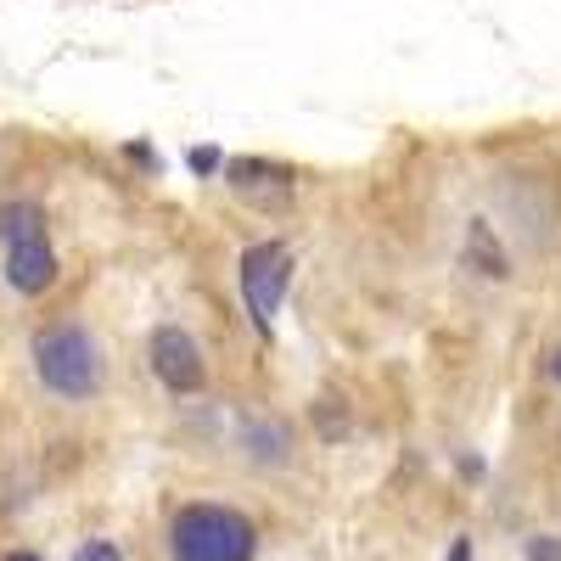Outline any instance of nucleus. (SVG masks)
Listing matches in <instances>:
<instances>
[{
  "label": "nucleus",
  "instance_id": "nucleus-1",
  "mask_svg": "<svg viewBox=\"0 0 561 561\" xmlns=\"http://www.w3.org/2000/svg\"><path fill=\"white\" fill-rule=\"evenodd\" d=\"M34 377L51 393H62V399H90L102 388L107 365H102L96 337L68 320V325H45V332H34Z\"/></svg>",
  "mask_w": 561,
  "mask_h": 561
},
{
  "label": "nucleus",
  "instance_id": "nucleus-2",
  "mask_svg": "<svg viewBox=\"0 0 561 561\" xmlns=\"http://www.w3.org/2000/svg\"><path fill=\"white\" fill-rule=\"evenodd\" d=\"M174 561H253L259 534L230 505H185L169 528Z\"/></svg>",
  "mask_w": 561,
  "mask_h": 561
},
{
  "label": "nucleus",
  "instance_id": "nucleus-3",
  "mask_svg": "<svg viewBox=\"0 0 561 561\" xmlns=\"http://www.w3.org/2000/svg\"><path fill=\"white\" fill-rule=\"evenodd\" d=\"M287 280H293L287 242H253L242 253V298H248V314H253L259 332H270L280 298H287Z\"/></svg>",
  "mask_w": 561,
  "mask_h": 561
},
{
  "label": "nucleus",
  "instance_id": "nucleus-4",
  "mask_svg": "<svg viewBox=\"0 0 561 561\" xmlns=\"http://www.w3.org/2000/svg\"><path fill=\"white\" fill-rule=\"evenodd\" d=\"M152 370L169 393H203V382H208L203 348H197L192 332H180V325H158L152 332Z\"/></svg>",
  "mask_w": 561,
  "mask_h": 561
},
{
  "label": "nucleus",
  "instance_id": "nucleus-5",
  "mask_svg": "<svg viewBox=\"0 0 561 561\" xmlns=\"http://www.w3.org/2000/svg\"><path fill=\"white\" fill-rule=\"evenodd\" d=\"M7 280L23 293V298H39L45 287L57 280V253L51 242H23V248H7Z\"/></svg>",
  "mask_w": 561,
  "mask_h": 561
},
{
  "label": "nucleus",
  "instance_id": "nucleus-6",
  "mask_svg": "<svg viewBox=\"0 0 561 561\" xmlns=\"http://www.w3.org/2000/svg\"><path fill=\"white\" fill-rule=\"evenodd\" d=\"M0 242H7V248L45 242V208L39 203H7V208H0Z\"/></svg>",
  "mask_w": 561,
  "mask_h": 561
},
{
  "label": "nucleus",
  "instance_id": "nucleus-7",
  "mask_svg": "<svg viewBox=\"0 0 561 561\" xmlns=\"http://www.w3.org/2000/svg\"><path fill=\"white\" fill-rule=\"evenodd\" d=\"M466 259L483 264L478 275H505V253H500V242L489 248V225L483 219H472V248H466Z\"/></svg>",
  "mask_w": 561,
  "mask_h": 561
},
{
  "label": "nucleus",
  "instance_id": "nucleus-8",
  "mask_svg": "<svg viewBox=\"0 0 561 561\" xmlns=\"http://www.w3.org/2000/svg\"><path fill=\"white\" fill-rule=\"evenodd\" d=\"M248 444H253L259 460H280V455H287V433H280V427H253Z\"/></svg>",
  "mask_w": 561,
  "mask_h": 561
},
{
  "label": "nucleus",
  "instance_id": "nucleus-9",
  "mask_svg": "<svg viewBox=\"0 0 561 561\" xmlns=\"http://www.w3.org/2000/svg\"><path fill=\"white\" fill-rule=\"evenodd\" d=\"M523 556H528V561H561V539H556V534H534V539L523 545Z\"/></svg>",
  "mask_w": 561,
  "mask_h": 561
},
{
  "label": "nucleus",
  "instance_id": "nucleus-10",
  "mask_svg": "<svg viewBox=\"0 0 561 561\" xmlns=\"http://www.w3.org/2000/svg\"><path fill=\"white\" fill-rule=\"evenodd\" d=\"M73 561H124V550H118L113 539H90V545L73 550Z\"/></svg>",
  "mask_w": 561,
  "mask_h": 561
},
{
  "label": "nucleus",
  "instance_id": "nucleus-11",
  "mask_svg": "<svg viewBox=\"0 0 561 561\" xmlns=\"http://www.w3.org/2000/svg\"><path fill=\"white\" fill-rule=\"evenodd\" d=\"M192 169H197V174H214V169H219V152H214V147H197V152H192Z\"/></svg>",
  "mask_w": 561,
  "mask_h": 561
},
{
  "label": "nucleus",
  "instance_id": "nucleus-12",
  "mask_svg": "<svg viewBox=\"0 0 561 561\" xmlns=\"http://www.w3.org/2000/svg\"><path fill=\"white\" fill-rule=\"evenodd\" d=\"M0 561H45V556H34V550H12V556H0Z\"/></svg>",
  "mask_w": 561,
  "mask_h": 561
},
{
  "label": "nucleus",
  "instance_id": "nucleus-13",
  "mask_svg": "<svg viewBox=\"0 0 561 561\" xmlns=\"http://www.w3.org/2000/svg\"><path fill=\"white\" fill-rule=\"evenodd\" d=\"M550 377H556V388H561V348L550 354Z\"/></svg>",
  "mask_w": 561,
  "mask_h": 561
}]
</instances>
